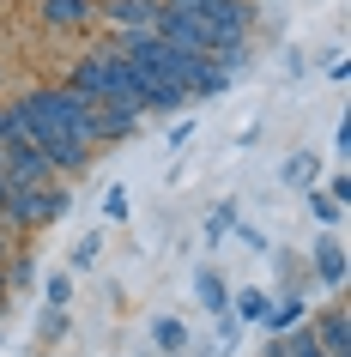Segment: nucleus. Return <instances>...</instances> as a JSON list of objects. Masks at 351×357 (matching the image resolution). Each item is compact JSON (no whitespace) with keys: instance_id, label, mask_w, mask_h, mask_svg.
I'll list each match as a JSON object with an SVG mask.
<instances>
[{"instance_id":"nucleus-1","label":"nucleus","mask_w":351,"mask_h":357,"mask_svg":"<svg viewBox=\"0 0 351 357\" xmlns=\"http://www.w3.org/2000/svg\"><path fill=\"white\" fill-rule=\"evenodd\" d=\"M19 128L24 139L43 151V164L67 176L91 158V139H85V97H73L67 85H43V91H24L19 103Z\"/></svg>"},{"instance_id":"nucleus-2","label":"nucleus","mask_w":351,"mask_h":357,"mask_svg":"<svg viewBox=\"0 0 351 357\" xmlns=\"http://www.w3.org/2000/svg\"><path fill=\"white\" fill-rule=\"evenodd\" d=\"M67 206H73V200H67V188H61V176H49V182H37V188H13L6 194L0 225L6 230H37V225H55Z\"/></svg>"},{"instance_id":"nucleus-3","label":"nucleus","mask_w":351,"mask_h":357,"mask_svg":"<svg viewBox=\"0 0 351 357\" xmlns=\"http://www.w3.org/2000/svg\"><path fill=\"white\" fill-rule=\"evenodd\" d=\"M194 19L212 31V55H218V49H242V43H248V31H255V6H248V0H200Z\"/></svg>"},{"instance_id":"nucleus-4","label":"nucleus","mask_w":351,"mask_h":357,"mask_svg":"<svg viewBox=\"0 0 351 357\" xmlns=\"http://www.w3.org/2000/svg\"><path fill=\"white\" fill-rule=\"evenodd\" d=\"M151 37L170 43V49H182V55H212V31H206L188 6H164L158 24H151Z\"/></svg>"},{"instance_id":"nucleus-5","label":"nucleus","mask_w":351,"mask_h":357,"mask_svg":"<svg viewBox=\"0 0 351 357\" xmlns=\"http://www.w3.org/2000/svg\"><path fill=\"white\" fill-rule=\"evenodd\" d=\"M309 333H315V345H321L327 357H351V321H345V303H327V309L309 321Z\"/></svg>"},{"instance_id":"nucleus-6","label":"nucleus","mask_w":351,"mask_h":357,"mask_svg":"<svg viewBox=\"0 0 351 357\" xmlns=\"http://www.w3.org/2000/svg\"><path fill=\"white\" fill-rule=\"evenodd\" d=\"M91 13H103V19L115 24V31H151L164 6H158V0H97Z\"/></svg>"},{"instance_id":"nucleus-7","label":"nucleus","mask_w":351,"mask_h":357,"mask_svg":"<svg viewBox=\"0 0 351 357\" xmlns=\"http://www.w3.org/2000/svg\"><path fill=\"white\" fill-rule=\"evenodd\" d=\"M128 133H133V115L110 109V103H85V139H91V151L110 146V139H128Z\"/></svg>"},{"instance_id":"nucleus-8","label":"nucleus","mask_w":351,"mask_h":357,"mask_svg":"<svg viewBox=\"0 0 351 357\" xmlns=\"http://www.w3.org/2000/svg\"><path fill=\"white\" fill-rule=\"evenodd\" d=\"M85 19H91V0H43V24L55 31H79Z\"/></svg>"},{"instance_id":"nucleus-9","label":"nucleus","mask_w":351,"mask_h":357,"mask_svg":"<svg viewBox=\"0 0 351 357\" xmlns=\"http://www.w3.org/2000/svg\"><path fill=\"white\" fill-rule=\"evenodd\" d=\"M194 297H200L212 315H230V291H224V279L212 273V266H200V273H194Z\"/></svg>"},{"instance_id":"nucleus-10","label":"nucleus","mask_w":351,"mask_h":357,"mask_svg":"<svg viewBox=\"0 0 351 357\" xmlns=\"http://www.w3.org/2000/svg\"><path fill=\"white\" fill-rule=\"evenodd\" d=\"M315 273H321V279H327L333 291L345 284V248L333 243V236H327V243H315Z\"/></svg>"},{"instance_id":"nucleus-11","label":"nucleus","mask_w":351,"mask_h":357,"mask_svg":"<svg viewBox=\"0 0 351 357\" xmlns=\"http://www.w3.org/2000/svg\"><path fill=\"white\" fill-rule=\"evenodd\" d=\"M237 321H255V327H267V315H273V297L260 291V284H248V291H237Z\"/></svg>"},{"instance_id":"nucleus-12","label":"nucleus","mask_w":351,"mask_h":357,"mask_svg":"<svg viewBox=\"0 0 351 357\" xmlns=\"http://www.w3.org/2000/svg\"><path fill=\"white\" fill-rule=\"evenodd\" d=\"M151 339H158V351H164V357H176L188 345V327L176 315H158V321H151Z\"/></svg>"},{"instance_id":"nucleus-13","label":"nucleus","mask_w":351,"mask_h":357,"mask_svg":"<svg viewBox=\"0 0 351 357\" xmlns=\"http://www.w3.org/2000/svg\"><path fill=\"white\" fill-rule=\"evenodd\" d=\"M315 176H321V158H315V151H303V158L285 164V182H291V188H315Z\"/></svg>"},{"instance_id":"nucleus-14","label":"nucleus","mask_w":351,"mask_h":357,"mask_svg":"<svg viewBox=\"0 0 351 357\" xmlns=\"http://www.w3.org/2000/svg\"><path fill=\"white\" fill-rule=\"evenodd\" d=\"M297 321H303V297H285V303H273L267 327H273V333H285V327H297Z\"/></svg>"},{"instance_id":"nucleus-15","label":"nucleus","mask_w":351,"mask_h":357,"mask_svg":"<svg viewBox=\"0 0 351 357\" xmlns=\"http://www.w3.org/2000/svg\"><path fill=\"white\" fill-rule=\"evenodd\" d=\"M285 357H327L321 345H315V333L303 327V333H285Z\"/></svg>"},{"instance_id":"nucleus-16","label":"nucleus","mask_w":351,"mask_h":357,"mask_svg":"<svg viewBox=\"0 0 351 357\" xmlns=\"http://www.w3.org/2000/svg\"><path fill=\"white\" fill-rule=\"evenodd\" d=\"M43 297H49V309H67V297H73V279H67V273H49Z\"/></svg>"},{"instance_id":"nucleus-17","label":"nucleus","mask_w":351,"mask_h":357,"mask_svg":"<svg viewBox=\"0 0 351 357\" xmlns=\"http://www.w3.org/2000/svg\"><path fill=\"white\" fill-rule=\"evenodd\" d=\"M103 218H110V225L128 218V188H110V194H103Z\"/></svg>"},{"instance_id":"nucleus-18","label":"nucleus","mask_w":351,"mask_h":357,"mask_svg":"<svg viewBox=\"0 0 351 357\" xmlns=\"http://www.w3.org/2000/svg\"><path fill=\"white\" fill-rule=\"evenodd\" d=\"M309 212L321 218V225H339V218H345V206H339V200H315V194H309Z\"/></svg>"},{"instance_id":"nucleus-19","label":"nucleus","mask_w":351,"mask_h":357,"mask_svg":"<svg viewBox=\"0 0 351 357\" xmlns=\"http://www.w3.org/2000/svg\"><path fill=\"white\" fill-rule=\"evenodd\" d=\"M97 248H103V243H97V236H85V243L73 248V266H91V261H97Z\"/></svg>"},{"instance_id":"nucleus-20","label":"nucleus","mask_w":351,"mask_h":357,"mask_svg":"<svg viewBox=\"0 0 351 357\" xmlns=\"http://www.w3.org/2000/svg\"><path fill=\"white\" fill-rule=\"evenodd\" d=\"M6 261H13V230L0 225V266H6Z\"/></svg>"},{"instance_id":"nucleus-21","label":"nucleus","mask_w":351,"mask_h":357,"mask_svg":"<svg viewBox=\"0 0 351 357\" xmlns=\"http://www.w3.org/2000/svg\"><path fill=\"white\" fill-rule=\"evenodd\" d=\"M6 291H13V279H6V266H0V303H6Z\"/></svg>"},{"instance_id":"nucleus-22","label":"nucleus","mask_w":351,"mask_h":357,"mask_svg":"<svg viewBox=\"0 0 351 357\" xmlns=\"http://www.w3.org/2000/svg\"><path fill=\"white\" fill-rule=\"evenodd\" d=\"M6 194H13V188H6V176H0V206H6Z\"/></svg>"}]
</instances>
